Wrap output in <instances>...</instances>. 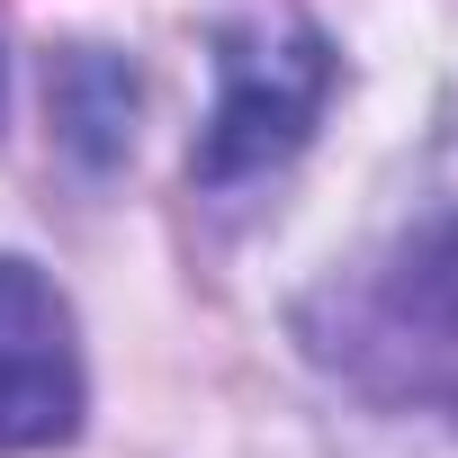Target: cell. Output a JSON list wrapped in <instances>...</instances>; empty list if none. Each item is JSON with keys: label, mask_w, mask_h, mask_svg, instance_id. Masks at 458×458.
<instances>
[{"label": "cell", "mask_w": 458, "mask_h": 458, "mask_svg": "<svg viewBox=\"0 0 458 458\" xmlns=\"http://www.w3.org/2000/svg\"><path fill=\"white\" fill-rule=\"evenodd\" d=\"M324 90H333V55L315 28H225L216 37V117L189 153L198 189H234V180L279 171L315 135Z\"/></svg>", "instance_id": "obj_1"}, {"label": "cell", "mask_w": 458, "mask_h": 458, "mask_svg": "<svg viewBox=\"0 0 458 458\" xmlns=\"http://www.w3.org/2000/svg\"><path fill=\"white\" fill-rule=\"evenodd\" d=\"M81 431V342L64 288L0 252V458L10 449H55Z\"/></svg>", "instance_id": "obj_2"}, {"label": "cell", "mask_w": 458, "mask_h": 458, "mask_svg": "<svg viewBox=\"0 0 458 458\" xmlns=\"http://www.w3.org/2000/svg\"><path fill=\"white\" fill-rule=\"evenodd\" d=\"M360 360L404 386V395H431L458 413V216L431 225L422 243H404V261L369 288L360 306Z\"/></svg>", "instance_id": "obj_3"}, {"label": "cell", "mask_w": 458, "mask_h": 458, "mask_svg": "<svg viewBox=\"0 0 458 458\" xmlns=\"http://www.w3.org/2000/svg\"><path fill=\"white\" fill-rule=\"evenodd\" d=\"M46 108H55V135L81 171H108L126 144H135V72L117 55H55L46 72Z\"/></svg>", "instance_id": "obj_4"}]
</instances>
